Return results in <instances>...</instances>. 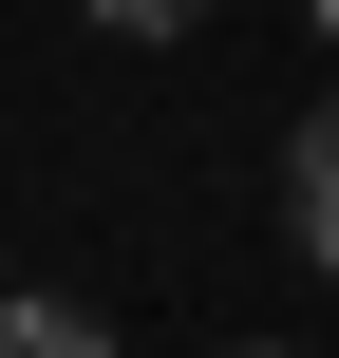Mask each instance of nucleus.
Returning a JSON list of instances; mask_svg holds the SVG:
<instances>
[{
	"label": "nucleus",
	"instance_id": "2",
	"mask_svg": "<svg viewBox=\"0 0 339 358\" xmlns=\"http://www.w3.org/2000/svg\"><path fill=\"white\" fill-rule=\"evenodd\" d=\"M0 358H113L94 302H0Z\"/></svg>",
	"mask_w": 339,
	"mask_h": 358
},
{
	"label": "nucleus",
	"instance_id": "4",
	"mask_svg": "<svg viewBox=\"0 0 339 358\" xmlns=\"http://www.w3.org/2000/svg\"><path fill=\"white\" fill-rule=\"evenodd\" d=\"M321 38H339V0H321Z\"/></svg>",
	"mask_w": 339,
	"mask_h": 358
},
{
	"label": "nucleus",
	"instance_id": "3",
	"mask_svg": "<svg viewBox=\"0 0 339 358\" xmlns=\"http://www.w3.org/2000/svg\"><path fill=\"white\" fill-rule=\"evenodd\" d=\"M94 19H113V38H189L208 0H94Z\"/></svg>",
	"mask_w": 339,
	"mask_h": 358
},
{
	"label": "nucleus",
	"instance_id": "1",
	"mask_svg": "<svg viewBox=\"0 0 339 358\" xmlns=\"http://www.w3.org/2000/svg\"><path fill=\"white\" fill-rule=\"evenodd\" d=\"M283 227H302V264H339V94L283 132Z\"/></svg>",
	"mask_w": 339,
	"mask_h": 358
}]
</instances>
